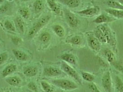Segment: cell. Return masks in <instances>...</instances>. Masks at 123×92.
Here are the masks:
<instances>
[{"mask_svg":"<svg viewBox=\"0 0 123 92\" xmlns=\"http://www.w3.org/2000/svg\"><path fill=\"white\" fill-rule=\"evenodd\" d=\"M50 18L51 16L48 15L39 19L29 30L27 34V38L31 39L35 37L43 27L49 22Z\"/></svg>","mask_w":123,"mask_h":92,"instance_id":"cell-1","label":"cell"},{"mask_svg":"<svg viewBox=\"0 0 123 92\" xmlns=\"http://www.w3.org/2000/svg\"><path fill=\"white\" fill-rule=\"evenodd\" d=\"M51 82L54 86L65 91L73 90L78 88L74 82L67 79H56L52 80Z\"/></svg>","mask_w":123,"mask_h":92,"instance_id":"cell-2","label":"cell"},{"mask_svg":"<svg viewBox=\"0 0 123 92\" xmlns=\"http://www.w3.org/2000/svg\"><path fill=\"white\" fill-rule=\"evenodd\" d=\"M61 68L63 71L67 74L69 76L72 77L79 83H81V80L77 72L73 68L69 66L66 62L64 61L62 62Z\"/></svg>","mask_w":123,"mask_h":92,"instance_id":"cell-3","label":"cell"},{"mask_svg":"<svg viewBox=\"0 0 123 92\" xmlns=\"http://www.w3.org/2000/svg\"><path fill=\"white\" fill-rule=\"evenodd\" d=\"M63 12L65 18L68 25L72 28L76 27L78 24V19L76 16L66 8L63 9Z\"/></svg>","mask_w":123,"mask_h":92,"instance_id":"cell-4","label":"cell"},{"mask_svg":"<svg viewBox=\"0 0 123 92\" xmlns=\"http://www.w3.org/2000/svg\"><path fill=\"white\" fill-rule=\"evenodd\" d=\"M62 70L58 68L46 66L43 69V75L47 77H55L61 75Z\"/></svg>","mask_w":123,"mask_h":92,"instance_id":"cell-5","label":"cell"},{"mask_svg":"<svg viewBox=\"0 0 123 92\" xmlns=\"http://www.w3.org/2000/svg\"><path fill=\"white\" fill-rule=\"evenodd\" d=\"M102 85L106 92H111V80L109 71L106 72L102 78Z\"/></svg>","mask_w":123,"mask_h":92,"instance_id":"cell-6","label":"cell"},{"mask_svg":"<svg viewBox=\"0 0 123 92\" xmlns=\"http://www.w3.org/2000/svg\"><path fill=\"white\" fill-rule=\"evenodd\" d=\"M87 42L89 47L93 50L98 51L101 49L100 42L96 37L90 36L88 37Z\"/></svg>","mask_w":123,"mask_h":92,"instance_id":"cell-7","label":"cell"},{"mask_svg":"<svg viewBox=\"0 0 123 92\" xmlns=\"http://www.w3.org/2000/svg\"><path fill=\"white\" fill-rule=\"evenodd\" d=\"M100 8L98 6H94L86 9L77 11L76 12L81 15L86 16H92L97 14L99 12Z\"/></svg>","mask_w":123,"mask_h":92,"instance_id":"cell-8","label":"cell"},{"mask_svg":"<svg viewBox=\"0 0 123 92\" xmlns=\"http://www.w3.org/2000/svg\"><path fill=\"white\" fill-rule=\"evenodd\" d=\"M12 53L15 58L20 61H27L29 60V56L23 51L13 49L12 50Z\"/></svg>","mask_w":123,"mask_h":92,"instance_id":"cell-9","label":"cell"},{"mask_svg":"<svg viewBox=\"0 0 123 92\" xmlns=\"http://www.w3.org/2000/svg\"><path fill=\"white\" fill-rule=\"evenodd\" d=\"M17 66L15 64H9L2 70L1 72V76L3 78L7 77L12 74L15 72L17 70Z\"/></svg>","mask_w":123,"mask_h":92,"instance_id":"cell-10","label":"cell"},{"mask_svg":"<svg viewBox=\"0 0 123 92\" xmlns=\"http://www.w3.org/2000/svg\"><path fill=\"white\" fill-rule=\"evenodd\" d=\"M23 74L25 76L29 77L35 76L38 72V69L35 66H27L23 69Z\"/></svg>","mask_w":123,"mask_h":92,"instance_id":"cell-11","label":"cell"},{"mask_svg":"<svg viewBox=\"0 0 123 92\" xmlns=\"http://www.w3.org/2000/svg\"><path fill=\"white\" fill-rule=\"evenodd\" d=\"M115 19L113 18L110 17L104 14H102L100 15H99L97 18H95L92 22L95 24H102L104 23L107 22H110L112 21H113Z\"/></svg>","mask_w":123,"mask_h":92,"instance_id":"cell-12","label":"cell"},{"mask_svg":"<svg viewBox=\"0 0 123 92\" xmlns=\"http://www.w3.org/2000/svg\"><path fill=\"white\" fill-rule=\"evenodd\" d=\"M15 26L16 29L21 34H23L25 32V23L22 18L20 17H17L14 19Z\"/></svg>","mask_w":123,"mask_h":92,"instance_id":"cell-13","label":"cell"},{"mask_svg":"<svg viewBox=\"0 0 123 92\" xmlns=\"http://www.w3.org/2000/svg\"><path fill=\"white\" fill-rule=\"evenodd\" d=\"M61 59L63 61L68 63L71 65H76V58L75 56L72 54L65 53L61 55Z\"/></svg>","mask_w":123,"mask_h":92,"instance_id":"cell-14","label":"cell"},{"mask_svg":"<svg viewBox=\"0 0 123 92\" xmlns=\"http://www.w3.org/2000/svg\"><path fill=\"white\" fill-rule=\"evenodd\" d=\"M6 81L11 86L17 87L21 84V80L19 77L15 76L7 77L6 79Z\"/></svg>","mask_w":123,"mask_h":92,"instance_id":"cell-15","label":"cell"},{"mask_svg":"<svg viewBox=\"0 0 123 92\" xmlns=\"http://www.w3.org/2000/svg\"><path fill=\"white\" fill-rule=\"evenodd\" d=\"M62 4L71 8H75L79 6L80 0H58Z\"/></svg>","mask_w":123,"mask_h":92,"instance_id":"cell-16","label":"cell"},{"mask_svg":"<svg viewBox=\"0 0 123 92\" xmlns=\"http://www.w3.org/2000/svg\"><path fill=\"white\" fill-rule=\"evenodd\" d=\"M105 11L116 18H123V10L109 8L106 9Z\"/></svg>","mask_w":123,"mask_h":92,"instance_id":"cell-17","label":"cell"},{"mask_svg":"<svg viewBox=\"0 0 123 92\" xmlns=\"http://www.w3.org/2000/svg\"><path fill=\"white\" fill-rule=\"evenodd\" d=\"M47 2L49 8L53 12L56 14H59L60 13V8L55 2V0H47Z\"/></svg>","mask_w":123,"mask_h":92,"instance_id":"cell-18","label":"cell"},{"mask_svg":"<svg viewBox=\"0 0 123 92\" xmlns=\"http://www.w3.org/2000/svg\"><path fill=\"white\" fill-rule=\"evenodd\" d=\"M33 9L36 13L41 12L44 8V5L42 0H36L33 5Z\"/></svg>","mask_w":123,"mask_h":92,"instance_id":"cell-19","label":"cell"},{"mask_svg":"<svg viewBox=\"0 0 123 92\" xmlns=\"http://www.w3.org/2000/svg\"><path fill=\"white\" fill-rule=\"evenodd\" d=\"M106 4L111 9L123 10V5L115 0H108L106 1Z\"/></svg>","mask_w":123,"mask_h":92,"instance_id":"cell-20","label":"cell"},{"mask_svg":"<svg viewBox=\"0 0 123 92\" xmlns=\"http://www.w3.org/2000/svg\"><path fill=\"white\" fill-rule=\"evenodd\" d=\"M52 28L55 34L60 37L64 36L65 31L61 25H55L52 26Z\"/></svg>","mask_w":123,"mask_h":92,"instance_id":"cell-21","label":"cell"},{"mask_svg":"<svg viewBox=\"0 0 123 92\" xmlns=\"http://www.w3.org/2000/svg\"><path fill=\"white\" fill-rule=\"evenodd\" d=\"M38 39L42 43H47L49 42L51 39V36L48 32L44 31L42 32L38 37Z\"/></svg>","mask_w":123,"mask_h":92,"instance_id":"cell-22","label":"cell"},{"mask_svg":"<svg viewBox=\"0 0 123 92\" xmlns=\"http://www.w3.org/2000/svg\"><path fill=\"white\" fill-rule=\"evenodd\" d=\"M95 35L96 37L98 39L99 41L101 43H107L106 39L105 37L104 34L101 31L98 27H97L96 30L95 31Z\"/></svg>","mask_w":123,"mask_h":92,"instance_id":"cell-23","label":"cell"},{"mask_svg":"<svg viewBox=\"0 0 123 92\" xmlns=\"http://www.w3.org/2000/svg\"><path fill=\"white\" fill-rule=\"evenodd\" d=\"M18 12L20 16L25 19L29 18L30 15V12L27 7H23L19 9Z\"/></svg>","mask_w":123,"mask_h":92,"instance_id":"cell-24","label":"cell"},{"mask_svg":"<svg viewBox=\"0 0 123 92\" xmlns=\"http://www.w3.org/2000/svg\"><path fill=\"white\" fill-rule=\"evenodd\" d=\"M40 85L44 92H54V89L49 83L44 81H41Z\"/></svg>","mask_w":123,"mask_h":92,"instance_id":"cell-25","label":"cell"},{"mask_svg":"<svg viewBox=\"0 0 123 92\" xmlns=\"http://www.w3.org/2000/svg\"><path fill=\"white\" fill-rule=\"evenodd\" d=\"M4 26L5 28L8 31L15 32L16 29L15 25L12 23L11 21L9 20H6L4 23Z\"/></svg>","mask_w":123,"mask_h":92,"instance_id":"cell-26","label":"cell"},{"mask_svg":"<svg viewBox=\"0 0 123 92\" xmlns=\"http://www.w3.org/2000/svg\"><path fill=\"white\" fill-rule=\"evenodd\" d=\"M115 85L117 92H123V82L118 76L115 78Z\"/></svg>","mask_w":123,"mask_h":92,"instance_id":"cell-27","label":"cell"},{"mask_svg":"<svg viewBox=\"0 0 123 92\" xmlns=\"http://www.w3.org/2000/svg\"><path fill=\"white\" fill-rule=\"evenodd\" d=\"M81 38L79 36H75L70 38L68 41V43H71L74 45H78L81 43Z\"/></svg>","mask_w":123,"mask_h":92,"instance_id":"cell-28","label":"cell"},{"mask_svg":"<svg viewBox=\"0 0 123 92\" xmlns=\"http://www.w3.org/2000/svg\"><path fill=\"white\" fill-rule=\"evenodd\" d=\"M105 55L107 58L108 61L111 63L115 62V57L113 54L109 49H107L105 51Z\"/></svg>","mask_w":123,"mask_h":92,"instance_id":"cell-29","label":"cell"},{"mask_svg":"<svg viewBox=\"0 0 123 92\" xmlns=\"http://www.w3.org/2000/svg\"><path fill=\"white\" fill-rule=\"evenodd\" d=\"M81 76L84 80L89 82H92L94 79V77L92 75L87 72H82Z\"/></svg>","mask_w":123,"mask_h":92,"instance_id":"cell-30","label":"cell"},{"mask_svg":"<svg viewBox=\"0 0 123 92\" xmlns=\"http://www.w3.org/2000/svg\"><path fill=\"white\" fill-rule=\"evenodd\" d=\"M8 55L6 52L0 53V65L4 64L8 60Z\"/></svg>","mask_w":123,"mask_h":92,"instance_id":"cell-31","label":"cell"},{"mask_svg":"<svg viewBox=\"0 0 123 92\" xmlns=\"http://www.w3.org/2000/svg\"><path fill=\"white\" fill-rule=\"evenodd\" d=\"M27 87L29 89L31 90L33 92H37L38 91V88H37V85L33 81L29 82L28 83Z\"/></svg>","mask_w":123,"mask_h":92,"instance_id":"cell-32","label":"cell"},{"mask_svg":"<svg viewBox=\"0 0 123 92\" xmlns=\"http://www.w3.org/2000/svg\"><path fill=\"white\" fill-rule=\"evenodd\" d=\"M9 5L8 4H5L0 6V14L5 13L9 9Z\"/></svg>","mask_w":123,"mask_h":92,"instance_id":"cell-33","label":"cell"},{"mask_svg":"<svg viewBox=\"0 0 123 92\" xmlns=\"http://www.w3.org/2000/svg\"><path fill=\"white\" fill-rule=\"evenodd\" d=\"M88 87L92 92H101L97 86L93 83H91L88 84Z\"/></svg>","mask_w":123,"mask_h":92,"instance_id":"cell-34","label":"cell"},{"mask_svg":"<svg viewBox=\"0 0 123 92\" xmlns=\"http://www.w3.org/2000/svg\"><path fill=\"white\" fill-rule=\"evenodd\" d=\"M12 41L13 44L15 45H18L22 43V40L20 38L17 37H12Z\"/></svg>","mask_w":123,"mask_h":92,"instance_id":"cell-35","label":"cell"},{"mask_svg":"<svg viewBox=\"0 0 123 92\" xmlns=\"http://www.w3.org/2000/svg\"><path fill=\"white\" fill-rule=\"evenodd\" d=\"M113 65H114V66L115 68L117 69V70L123 72V66L122 64H121L120 63H116V62H114L112 63Z\"/></svg>","mask_w":123,"mask_h":92,"instance_id":"cell-36","label":"cell"},{"mask_svg":"<svg viewBox=\"0 0 123 92\" xmlns=\"http://www.w3.org/2000/svg\"><path fill=\"white\" fill-rule=\"evenodd\" d=\"M115 0L117 1V2H119V3H120L121 4L123 5V0Z\"/></svg>","mask_w":123,"mask_h":92,"instance_id":"cell-37","label":"cell"},{"mask_svg":"<svg viewBox=\"0 0 123 92\" xmlns=\"http://www.w3.org/2000/svg\"><path fill=\"white\" fill-rule=\"evenodd\" d=\"M20 1H29L30 0H20Z\"/></svg>","mask_w":123,"mask_h":92,"instance_id":"cell-38","label":"cell"},{"mask_svg":"<svg viewBox=\"0 0 123 92\" xmlns=\"http://www.w3.org/2000/svg\"><path fill=\"white\" fill-rule=\"evenodd\" d=\"M5 1V0H0V3H2Z\"/></svg>","mask_w":123,"mask_h":92,"instance_id":"cell-39","label":"cell"},{"mask_svg":"<svg viewBox=\"0 0 123 92\" xmlns=\"http://www.w3.org/2000/svg\"><path fill=\"white\" fill-rule=\"evenodd\" d=\"M6 92H10V91H9V90H8V91H6Z\"/></svg>","mask_w":123,"mask_h":92,"instance_id":"cell-40","label":"cell"},{"mask_svg":"<svg viewBox=\"0 0 123 92\" xmlns=\"http://www.w3.org/2000/svg\"></svg>","mask_w":123,"mask_h":92,"instance_id":"cell-41","label":"cell"}]
</instances>
